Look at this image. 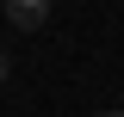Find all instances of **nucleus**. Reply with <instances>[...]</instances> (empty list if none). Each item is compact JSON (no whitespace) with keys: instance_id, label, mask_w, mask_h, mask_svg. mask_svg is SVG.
I'll list each match as a JSON object with an SVG mask.
<instances>
[{"instance_id":"f257e3e1","label":"nucleus","mask_w":124,"mask_h":117,"mask_svg":"<svg viewBox=\"0 0 124 117\" xmlns=\"http://www.w3.org/2000/svg\"><path fill=\"white\" fill-rule=\"evenodd\" d=\"M6 19H13V31H37L50 19V6L44 0H6Z\"/></svg>"},{"instance_id":"7ed1b4c3","label":"nucleus","mask_w":124,"mask_h":117,"mask_svg":"<svg viewBox=\"0 0 124 117\" xmlns=\"http://www.w3.org/2000/svg\"><path fill=\"white\" fill-rule=\"evenodd\" d=\"M93 117H124V111H93Z\"/></svg>"},{"instance_id":"f03ea898","label":"nucleus","mask_w":124,"mask_h":117,"mask_svg":"<svg viewBox=\"0 0 124 117\" xmlns=\"http://www.w3.org/2000/svg\"><path fill=\"white\" fill-rule=\"evenodd\" d=\"M6 74H13V62H6V49H0V86H6Z\"/></svg>"}]
</instances>
